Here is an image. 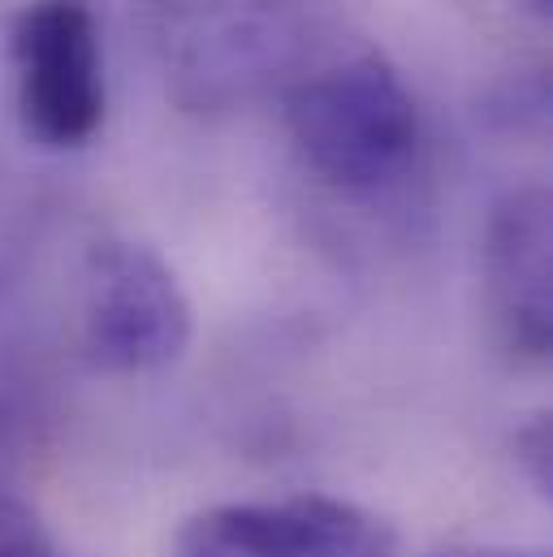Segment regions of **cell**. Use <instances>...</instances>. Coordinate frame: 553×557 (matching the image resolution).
<instances>
[{"label": "cell", "mask_w": 553, "mask_h": 557, "mask_svg": "<svg viewBox=\"0 0 553 557\" xmlns=\"http://www.w3.org/2000/svg\"><path fill=\"white\" fill-rule=\"evenodd\" d=\"M143 13L191 113H230L285 83L320 26V0H143Z\"/></svg>", "instance_id": "obj_1"}, {"label": "cell", "mask_w": 553, "mask_h": 557, "mask_svg": "<svg viewBox=\"0 0 553 557\" xmlns=\"http://www.w3.org/2000/svg\"><path fill=\"white\" fill-rule=\"evenodd\" d=\"M285 122L307 169L351 199L394 190L419 151L415 96L381 52H355L316 74H298Z\"/></svg>", "instance_id": "obj_2"}, {"label": "cell", "mask_w": 553, "mask_h": 557, "mask_svg": "<svg viewBox=\"0 0 553 557\" xmlns=\"http://www.w3.org/2000/svg\"><path fill=\"white\" fill-rule=\"evenodd\" d=\"M9 78L22 135L74 151L105 126V44L91 0H30L9 22Z\"/></svg>", "instance_id": "obj_3"}, {"label": "cell", "mask_w": 553, "mask_h": 557, "mask_svg": "<svg viewBox=\"0 0 553 557\" xmlns=\"http://www.w3.org/2000/svg\"><path fill=\"white\" fill-rule=\"evenodd\" d=\"M195 315L177 273L143 243H100L83 273V350L100 372L147 376L177 363Z\"/></svg>", "instance_id": "obj_4"}, {"label": "cell", "mask_w": 553, "mask_h": 557, "mask_svg": "<svg viewBox=\"0 0 553 557\" xmlns=\"http://www.w3.org/2000/svg\"><path fill=\"white\" fill-rule=\"evenodd\" d=\"M173 557H398V541L385 519L346 497L298 493L191 515Z\"/></svg>", "instance_id": "obj_5"}, {"label": "cell", "mask_w": 553, "mask_h": 557, "mask_svg": "<svg viewBox=\"0 0 553 557\" xmlns=\"http://www.w3.org/2000/svg\"><path fill=\"white\" fill-rule=\"evenodd\" d=\"M484 302L493 333L511 359L519 363L550 359V195L541 186L506 190L489 212Z\"/></svg>", "instance_id": "obj_6"}, {"label": "cell", "mask_w": 553, "mask_h": 557, "mask_svg": "<svg viewBox=\"0 0 553 557\" xmlns=\"http://www.w3.org/2000/svg\"><path fill=\"white\" fill-rule=\"evenodd\" d=\"M0 557H57L44 519L9 488H0Z\"/></svg>", "instance_id": "obj_7"}, {"label": "cell", "mask_w": 553, "mask_h": 557, "mask_svg": "<svg viewBox=\"0 0 553 557\" xmlns=\"http://www.w3.org/2000/svg\"><path fill=\"white\" fill-rule=\"evenodd\" d=\"M515 449H519V462H524L528 480L537 484V493H550V423L545 416H537L515 436Z\"/></svg>", "instance_id": "obj_8"}, {"label": "cell", "mask_w": 553, "mask_h": 557, "mask_svg": "<svg viewBox=\"0 0 553 557\" xmlns=\"http://www.w3.org/2000/svg\"><path fill=\"white\" fill-rule=\"evenodd\" d=\"M441 557H545V554H524V549H454Z\"/></svg>", "instance_id": "obj_9"}, {"label": "cell", "mask_w": 553, "mask_h": 557, "mask_svg": "<svg viewBox=\"0 0 553 557\" xmlns=\"http://www.w3.org/2000/svg\"><path fill=\"white\" fill-rule=\"evenodd\" d=\"M532 9H537V13H550V0H532Z\"/></svg>", "instance_id": "obj_10"}]
</instances>
